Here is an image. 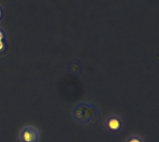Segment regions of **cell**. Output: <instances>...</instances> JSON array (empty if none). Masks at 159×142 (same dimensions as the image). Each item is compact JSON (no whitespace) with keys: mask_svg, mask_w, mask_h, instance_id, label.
I'll return each instance as SVG.
<instances>
[{"mask_svg":"<svg viewBox=\"0 0 159 142\" xmlns=\"http://www.w3.org/2000/svg\"><path fill=\"white\" fill-rule=\"evenodd\" d=\"M0 16H1V9H0Z\"/></svg>","mask_w":159,"mask_h":142,"instance_id":"cell-6","label":"cell"},{"mask_svg":"<svg viewBox=\"0 0 159 142\" xmlns=\"http://www.w3.org/2000/svg\"><path fill=\"white\" fill-rule=\"evenodd\" d=\"M4 48V42L3 40H0V51Z\"/></svg>","mask_w":159,"mask_h":142,"instance_id":"cell-4","label":"cell"},{"mask_svg":"<svg viewBox=\"0 0 159 142\" xmlns=\"http://www.w3.org/2000/svg\"><path fill=\"white\" fill-rule=\"evenodd\" d=\"M128 142H143L139 138H137V137H134V138H131L129 140Z\"/></svg>","mask_w":159,"mask_h":142,"instance_id":"cell-3","label":"cell"},{"mask_svg":"<svg viewBox=\"0 0 159 142\" xmlns=\"http://www.w3.org/2000/svg\"><path fill=\"white\" fill-rule=\"evenodd\" d=\"M37 139H38V134L34 128L28 127L21 131L20 140L22 142H36Z\"/></svg>","mask_w":159,"mask_h":142,"instance_id":"cell-1","label":"cell"},{"mask_svg":"<svg viewBox=\"0 0 159 142\" xmlns=\"http://www.w3.org/2000/svg\"><path fill=\"white\" fill-rule=\"evenodd\" d=\"M3 38H4V34H3V32H1V31H0V40H3Z\"/></svg>","mask_w":159,"mask_h":142,"instance_id":"cell-5","label":"cell"},{"mask_svg":"<svg viewBox=\"0 0 159 142\" xmlns=\"http://www.w3.org/2000/svg\"><path fill=\"white\" fill-rule=\"evenodd\" d=\"M107 126H108V128L112 131H117L120 126H121V123L120 121L116 118V117H113L111 119H109L108 123H107Z\"/></svg>","mask_w":159,"mask_h":142,"instance_id":"cell-2","label":"cell"}]
</instances>
